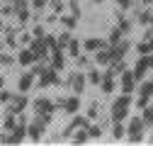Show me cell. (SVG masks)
I'll list each match as a JSON object with an SVG mask.
<instances>
[{
	"instance_id": "obj_37",
	"label": "cell",
	"mask_w": 153,
	"mask_h": 146,
	"mask_svg": "<svg viewBox=\"0 0 153 146\" xmlns=\"http://www.w3.org/2000/svg\"><path fill=\"white\" fill-rule=\"evenodd\" d=\"M97 112H100V107H97V102H92V105L88 107V112H85V115H88L90 119H95V117H97Z\"/></svg>"
},
{
	"instance_id": "obj_42",
	"label": "cell",
	"mask_w": 153,
	"mask_h": 146,
	"mask_svg": "<svg viewBox=\"0 0 153 146\" xmlns=\"http://www.w3.org/2000/svg\"><path fill=\"white\" fill-rule=\"evenodd\" d=\"M20 39H22V44H27V46H29V42L34 39V36H32V32H25V34L20 36Z\"/></svg>"
},
{
	"instance_id": "obj_40",
	"label": "cell",
	"mask_w": 153,
	"mask_h": 146,
	"mask_svg": "<svg viewBox=\"0 0 153 146\" xmlns=\"http://www.w3.org/2000/svg\"><path fill=\"white\" fill-rule=\"evenodd\" d=\"M114 3H117L122 10H129V7H134V3H136V0H114Z\"/></svg>"
},
{
	"instance_id": "obj_45",
	"label": "cell",
	"mask_w": 153,
	"mask_h": 146,
	"mask_svg": "<svg viewBox=\"0 0 153 146\" xmlns=\"http://www.w3.org/2000/svg\"><path fill=\"white\" fill-rule=\"evenodd\" d=\"M148 66H151V71H153V54H148Z\"/></svg>"
},
{
	"instance_id": "obj_50",
	"label": "cell",
	"mask_w": 153,
	"mask_h": 146,
	"mask_svg": "<svg viewBox=\"0 0 153 146\" xmlns=\"http://www.w3.org/2000/svg\"><path fill=\"white\" fill-rule=\"evenodd\" d=\"M7 3H17V0H7Z\"/></svg>"
},
{
	"instance_id": "obj_23",
	"label": "cell",
	"mask_w": 153,
	"mask_h": 146,
	"mask_svg": "<svg viewBox=\"0 0 153 146\" xmlns=\"http://www.w3.org/2000/svg\"><path fill=\"white\" fill-rule=\"evenodd\" d=\"M126 136V127H124V122H112V139L114 141H122Z\"/></svg>"
},
{
	"instance_id": "obj_29",
	"label": "cell",
	"mask_w": 153,
	"mask_h": 146,
	"mask_svg": "<svg viewBox=\"0 0 153 146\" xmlns=\"http://www.w3.org/2000/svg\"><path fill=\"white\" fill-rule=\"evenodd\" d=\"M71 39H73V32H68V29H63L61 34H56V42H59V46H61V49H66Z\"/></svg>"
},
{
	"instance_id": "obj_34",
	"label": "cell",
	"mask_w": 153,
	"mask_h": 146,
	"mask_svg": "<svg viewBox=\"0 0 153 146\" xmlns=\"http://www.w3.org/2000/svg\"><path fill=\"white\" fill-rule=\"evenodd\" d=\"M46 5H49V0H32V3H29V7H32L34 12H42Z\"/></svg>"
},
{
	"instance_id": "obj_7",
	"label": "cell",
	"mask_w": 153,
	"mask_h": 146,
	"mask_svg": "<svg viewBox=\"0 0 153 146\" xmlns=\"http://www.w3.org/2000/svg\"><path fill=\"white\" fill-rule=\"evenodd\" d=\"M29 95L27 93H20V90H17V93H12V98H10V102H7V107L5 110H10V112H15V115H20V112H25V110L29 107Z\"/></svg>"
},
{
	"instance_id": "obj_31",
	"label": "cell",
	"mask_w": 153,
	"mask_h": 146,
	"mask_svg": "<svg viewBox=\"0 0 153 146\" xmlns=\"http://www.w3.org/2000/svg\"><path fill=\"white\" fill-rule=\"evenodd\" d=\"M119 39H124V32H122L119 27H114V29L109 32V39H107V44H117Z\"/></svg>"
},
{
	"instance_id": "obj_36",
	"label": "cell",
	"mask_w": 153,
	"mask_h": 146,
	"mask_svg": "<svg viewBox=\"0 0 153 146\" xmlns=\"http://www.w3.org/2000/svg\"><path fill=\"white\" fill-rule=\"evenodd\" d=\"M148 102H151V98H148V95H136V110H143Z\"/></svg>"
},
{
	"instance_id": "obj_52",
	"label": "cell",
	"mask_w": 153,
	"mask_h": 146,
	"mask_svg": "<svg viewBox=\"0 0 153 146\" xmlns=\"http://www.w3.org/2000/svg\"><path fill=\"white\" fill-rule=\"evenodd\" d=\"M151 100H153V95H151Z\"/></svg>"
},
{
	"instance_id": "obj_21",
	"label": "cell",
	"mask_w": 153,
	"mask_h": 146,
	"mask_svg": "<svg viewBox=\"0 0 153 146\" xmlns=\"http://www.w3.org/2000/svg\"><path fill=\"white\" fill-rule=\"evenodd\" d=\"M151 17H153V10L143 7V10H136V15H134V22H139L141 27H148V22H151Z\"/></svg>"
},
{
	"instance_id": "obj_2",
	"label": "cell",
	"mask_w": 153,
	"mask_h": 146,
	"mask_svg": "<svg viewBox=\"0 0 153 146\" xmlns=\"http://www.w3.org/2000/svg\"><path fill=\"white\" fill-rule=\"evenodd\" d=\"M126 141H131V144H141V141H146V124H143V119H141V115H129V122H126V136H124Z\"/></svg>"
},
{
	"instance_id": "obj_11",
	"label": "cell",
	"mask_w": 153,
	"mask_h": 146,
	"mask_svg": "<svg viewBox=\"0 0 153 146\" xmlns=\"http://www.w3.org/2000/svg\"><path fill=\"white\" fill-rule=\"evenodd\" d=\"M134 76H136V80H143L146 78V73L151 71V66H148V54H139V59H136V63H134Z\"/></svg>"
},
{
	"instance_id": "obj_1",
	"label": "cell",
	"mask_w": 153,
	"mask_h": 146,
	"mask_svg": "<svg viewBox=\"0 0 153 146\" xmlns=\"http://www.w3.org/2000/svg\"><path fill=\"white\" fill-rule=\"evenodd\" d=\"M131 105H134V95H126V93L117 95V98L112 100V105H109V119H112V122H124V119H129Z\"/></svg>"
},
{
	"instance_id": "obj_15",
	"label": "cell",
	"mask_w": 153,
	"mask_h": 146,
	"mask_svg": "<svg viewBox=\"0 0 153 146\" xmlns=\"http://www.w3.org/2000/svg\"><path fill=\"white\" fill-rule=\"evenodd\" d=\"M49 63L61 73V71L66 68V51H63V49H51V51H49Z\"/></svg>"
},
{
	"instance_id": "obj_33",
	"label": "cell",
	"mask_w": 153,
	"mask_h": 146,
	"mask_svg": "<svg viewBox=\"0 0 153 146\" xmlns=\"http://www.w3.org/2000/svg\"><path fill=\"white\" fill-rule=\"evenodd\" d=\"M46 34H49V32H46L44 25H34V27H32V36H34V39H44Z\"/></svg>"
},
{
	"instance_id": "obj_38",
	"label": "cell",
	"mask_w": 153,
	"mask_h": 146,
	"mask_svg": "<svg viewBox=\"0 0 153 146\" xmlns=\"http://www.w3.org/2000/svg\"><path fill=\"white\" fill-rule=\"evenodd\" d=\"M10 98H12V93H10V90L0 88V102H3V105H7V102H10Z\"/></svg>"
},
{
	"instance_id": "obj_4",
	"label": "cell",
	"mask_w": 153,
	"mask_h": 146,
	"mask_svg": "<svg viewBox=\"0 0 153 146\" xmlns=\"http://www.w3.org/2000/svg\"><path fill=\"white\" fill-rule=\"evenodd\" d=\"M66 85H68V90H71V93H75V95H83V93H85V88H88L85 71H78V68H75V71L71 73V76H68Z\"/></svg>"
},
{
	"instance_id": "obj_49",
	"label": "cell",
	"mask_w": 153,
	"mask_h": 146,
	"mask_svg": "<svg viewBox=\"0 0 153 146\" xmlns=\"http://www.w3.org/2000/svg\"><path fill=\"white\" fill-rule=\"evenodd\" d=\"M148 29H151V32H153V17H151V22H148Z\"/></svg>"
},
{
	"instance_id": "obj_32",
	"label": "cell",
	"mask_w": 153,
	"mask_h": 146,
	"mask_svg": "<svg viewBox=\"0 0 153 146\" xmlns=\"http://www.w3.org/2000/svg\"><path fill=\"white\" fill-rule=\"evenodd\" d=\"M3 32H5V44L15 49V46H17V36H15L17 32H15V29H3Z\"/></svg>"
},
{
	"instance_id": "obj_8",
	"label": "cell",
	"mask_w": 153,
	"mask_h": 146,
	"mask_svg": "<svg viewBox=\"0 0 153 146\" xmlns=\"http://www.w3.org/2000/svg\"><path fill=\"white\" fill-rule=\"evenodd\" d=\"M136 76H134V71H129V68H124L122 73H119V88H122V93H126V95H134L136 93Z\"/></svg>"
},
{
	"instance_id": "obj_51",
	"label": "cell",
	"mask_w": 153,
	"mask_h": 146,
	"mask_svg": "<svg viewBox=\"0 0 153 146\" xmlns=\"http://www.w3.org/2000/svg\"><path fill=\"white\" fill-rule=\"evenodd\" d=\"M0 134H3V129H0Z\"/></svg>"
},
{
	"instance_id": "obj_17",
	"label": "cell",
	"mask_w": 153,
	"mask_h": 146,
	"mask_svg": "<svg viewBox=\"0 0 153 146\" xmlns=\"http://www.w3.org/2000/svg\"><path fill=\"white\" fill-rule=\"evenodd\" d=\"M102 46H107V39H100V36H90V39L83 42V49H85L88 54H95V51L102 49Z\"/></svg>"
},
{
	"instance_id": "obj_20",
	"label": "cell",
	"mask_w": 153,
	"mask_h": 146,
	"mask_svg": "<svg viewBox=\"0 0 153 146\" xmlns=\"http://www.w3.org/2000/svg\"><path fill=\"white\" fill-rule=\"evenodd\" d=\"M78 20H80L78 15H59V22H61L63 29H68V32H73L75 27H78Z\"/></svg>"
},
{
	"instance_id": "obj_10",
	"label": "cell",
	"mask_w": 153,
	"mask_h": 146,
	"mask_svg": "<svg viewBox=\"0 0 153 146\" xmlns=\"http://www.w3.org/2000/svg\"><path fill=\"white\" fill-rule=\"evenodd\" d=\"M29 49L34 54V61H49V44H46V39H32Z\"/></svg>"
},
{
	"instance_id": "obj_47",
	"label": "cell",
	"mask_w": 153,
	"mask_h": 146,
	"mask_svg": "<svg viewBox=\"0 0 153 146\" xmlns=\"http://www.w3.org/2000/svg\"><path fill=\"white\" fill-rule=\"evenodd\" d=\"M151 129H153V127H151ZM148 144H153V132L148 134Z\"/></svg>"
},
{
	"instance_id": "obj_24",
	"label": "cell",
	"mask_w": 153,
	"mask_h": 146,
	"mask_svg": "<svg viewBox=\"0 0 153 146\" xmlns=\"http://www.w3.org/2000/svg\"><path fill=\"white\" fill-rule=\"evenodd\" d=\"M63 51H66V56H73V59H75V56H78V54L83 51V44H80V42H78V39L73 36V39L68 42V46H66Z\"/></svg>"
},
{
	"instance_id": "obj_18",
	"label": "cell",
	"mask_w": 153,
	"mask_h": 146,
	"mask_svg": "<svg viewBox=\"0 0 153 146\" xmlns=\"http://www.w3.org/2000/svg\"><path fill=\"white\" fill-rule=\"evenodd\" d=\"M17 63L20 66H25V68H29L32 63H34V54H32V49L29 46H25V49H20V54H17Z\"/></svg>"
},
{
	"instance_id": "obj_41",
	"label": "cell",
	"mask_w": 153,
	"mask_h": 146,
	"mask_svg": "<svg viewBox=\"0 0 153 146\" xmlns=\"http://www.w3.org/2000/svg\"><path fill=\"white\" fill-rule=\"evenodd\" d=\"M136 51H139V54H151L148 42H139V44H136Z\"/></svg>"
},
{
	"instance_id": "obj_22",
	"label": "cell",
	"mask_w": 153,
	"mask_h": 146,
	"mask_svg": "<svg viewBox=\"0 0 153 146\" xmlns=\"http://www.w3.org/2000/svg\"><path fill=\"white\" fill-rule=\"evenodd\" d=\"M68 141H73V144H88V141H90V136H88V127H85V129H75V132L68 136Z\"/></svg>"
},
{
	"instance_id": "obj_3",
	"label": "cell",
	"mask_w": 153,
	"mask_h": 146,
	"mask_svg": "<svg viewBox=\"0 0 153 146\" xmlns=\"http://www.w3.org/2000/svg\"><path fill=\"white\" fill-rule=\"evenodd\" d=\"M46 129H49V124H46L39 115H34V117L27 122V139L34 141V144H39V141L46 136Z\"/></svg>"
},
{
	"instance_id": "obj_12",
	"label": "cell",
	"mask_w": 153,
	"mask_h": 146,
	"mask_svg": "<svg viewBox=\"0 0 153 146\" xmlns=\"http://www.w3.org/2000/svg\"><path fill=\"white\" fill-rule=\"evenodd\" d=\"M34 83H36V76L32 71H25V73H20V78H17V90H20V93H29L34 88Z\"/></svg>"
},
{
	"instance_id": "obj_30",
	"label": "cell",
	"mask_w": 153,
	"mask_h": 146,
	"mask_svg": "<svg viewBox=\"0 0 153 146\" xmlns=\"http://www.w3.org/2000/svg\"><path fill=\"white\" fill-rule=\"evenodd\" d=\"M139 95H153V80H139Z\"/></svg>"
},
{
	"instance_id": "obj_13",
	"label": "cell",
	"mask_w": 153,
	"mask_h": 146,
	"mask_svg": "<svg viewBox=\"0 0 153 146\" xmlns=\"http://www.w3.org/2000/svg\"><path fill=\"white\" fill-rule=\"evenodd\" d=\"M114 88H117V76H114V73L107 68L105 73H102V80H100V90L105 95H112L114 93Z\"/></svg>"
},
{
	"instance_id": "obj_48",
	"label": "cell",
	"mask_w": 153,
	"mask_h": 146,
	"mask_svg": "<svg viewBox=\"0 0 153 146\" xmlns=\"http://www.w3.org/2000/svg\"><path fill=\"white\" fill-rule=\"evenodd\" d=\"M0 88H5V78L3 76H0Z\"/></svg>"
},
{
	"instance_id": "obj_28",
	"label": "cell",
	"mask_w": 153,
	"mask_h": 146,
	"mask_svg": "<svg viewBox=\"0 0 153 146\" xmlns=\"http://www.w3.org/2000/svg\"><path fill=\"white\" fill-rule=\"evenodd\" d=\"M90 66H92L90 56H85V54H78V56H75V68H78V71H85V68H90Z\"/></svg>"
},
{
	"instance_id": "obj_25",
	"label": "cell",
	"mask_w": 153,
	"mask_h": 146,
	"mask_svg": "<svg viewBox=\"0 0 153 146\" xmlns=\"http://www.w3.org/2000/svg\"><path fill=\"white\" fill-rule=\"evenodd\" d=\"M141 119H143V124H146V129L153 127V102H148V105L141 110Z\"/></svg>"
},
{
	"instance_id": "obj_26",
	"label": "cell",
	"mask_w": 153,
	"mask_h": 146,
	"mask_svg": "<svg viewBox=\"0 0 153 146\" xmlns=\"http://www.w3.org/2000/svg\"><path fill=\"white\" fill-rule=\"evenodd\" d=\"M117 27H119L124 34H131V29H134V20H129V17H124V15H117Z\"/></svg>"
},
{
	"instance_id": "obj_44",
	"label": "cell",
	"mask_w": 153,
	"mask_h": 146,
	"mask_svg": "<svg viewBox=\"0 0 153 146\" xmlns=\"http://www.w3.org/2000/svg\"><path fill=\"white\" fill-rule=\"evenodd\" d=\"M143 42H148V49H151V54H153V36H151V39H143Z\"/></svg>"
},
{
	"instance_id": "obj_19",
	"label": "cell",
	"mask_w": 153,
	"mask_h": 146,
	"mask_svg": "<svg viewBox=\"0 0 153 146\" xmlns=\"http://www.w3.org/2000/svg\"><path fill=\"white\" fill-rule=\"evenodd\" d=\"M85 78H88V85H100V80H102V71H100V66H90V68H85Z\"/></svg>"
},
{
	"instance_id": "obj_16",
	"label": "cell",
	"mask_w": 153,
	"mask_h": 146,
	"mask_svg": "<svg viewBox=\"0 0 153 146\" xmlns=\"http://www.w3.org/2000/svg\"><path fill=\"white\" fill-rule=\"evenodd\" d=\"M92 61H95V66H109L112 63V49H109V44L95 51L92 54Z\"/></svg>"
},
{
	"instance_id": "obj_14",
	"label": "cell",
	"mask_w": 153,
	"mask_h": 146,
	"mask_svg": "<svg viewBox=\"0 0 153 146\" xmlns=\"http://www.w3.org/2000/svg\"><path fill=\"white\" fill-rule=\"evenodd\" d=\"M12 15L17 17L20 22H25L27 17L32 15V7H29V0H17V3H12Z\"/></svg>"
},
{
	"instance_id": "obj_27",
	"label": "cell",
	"mask_w": 153,
	"mask_h": 146,
	"mask_svg": "<svg viewBox=\"0 0 153 146\" xmlns=\"http://www.w3.org/2000/svg\"><path fill=\"white\" fill-rule=\"evenodd\" d=\"M88 136H90V141L102 136V127H100V122H90V124H88Z\"/></svg>"
},
{
	"instance_id": "obj_6",
	"label": "cell",
	"mask_w": 153,
	"mask_h": 146,
	"mask_svg": "<svg viewBox=\"0 0 153 146\" xmlns=\"http://www.w3.org/2000/svg\"><path fill=\"white\" fill-rule=\"evenodd\" d=\"M34 85H39L42 90L44 88H51V85H61V78H59V71H56L51 63L46 66V71L42 73V76H36V83Z\"/></svg>"
},
{
	"instance_id": "obj_39",
	"label": "cell",
	"mask_w": 153,
	"mask_h": 146,
	"mask_svg": "<svg viewBox=\"0 0 153 146\" xmlns=\"http://www.w3.org/2000/svg\"><path fill=\"white\" fill-rule=\"evenodd\" d=\"M68 10H71V15H78V17H80V5H78V0H71V3H68Z\"/></svg>"
},
{
	"instance_id": "obj_46",
	"label": "cell",
	"mask_w": 153,
	"mask_h": 146,
	"mask_svg": "<svg viewBox=\"0 0 153 146\" xmlns=\"http://www.w3.org/2000/svg\"><path fill=\"white\" fill-rule=\"evenodd\" d=\"M5 29V22H3V15H0V32Z\"/></svg>"
},
{
	"instance_id": "obj_43",
	"label": "cell",
	"mask_w": 153,
	"mask_h": 146,
	"mask_svg": "<svg viewBox=\"0 0 153 146\" xmlns=\"http://www.w3.org/2000/svg\"><path fill=\"white\" fill-rule=\"evenodd\" d=\"M0 15H12V5H5V7H0Z\"/></svg>"
},
{
	"instance_id": "obj_5",
	"label": "cell",
	"mask_w": 153,
	"mask_h": 146,
	"mask_svg": "<svg viewBox=\"0 0 153 146\" xmlns=\"http://www.w3.org/2000/svg\"><path fill=\"white\" fill-rule=\"evenodd\" d=\"M53 102H56V107H61L68 117L75 115V112H80V95H75V93H71L66 98H59V100H53Z\"/></svg>"
},
{
	"instance_id": "obj_35",
	"label": "cell",
	"mask_w": 153,
	"mask_h": 146,
	"mask_svg": "<svg viewBox=\"0 0 153 146\" xmlns=\"http://www.w3.org/2000/svg\"><path fill=\"white\" fill-rule=\"evenodd\" d=\"M17 59L15 56H10V54H0V66H12Z\"/></svg>"
},
{
	"instance_id": "obj_9",
	"label": "cell",
	"mask_w": 153,
	"mask_h": 146,
	"mask_svg": "<svg viewBox=\"0 0 153 146\" xmlns=\"http://www.w3.org/2000/svg\"><path fill=\"white\" fill-rule=\"evenodd\" d=\"M29 105H32V110H34L36 115H53V112H56V102L49 100V98H36V100H32Z\"/></svg>"
}]
</instances>
